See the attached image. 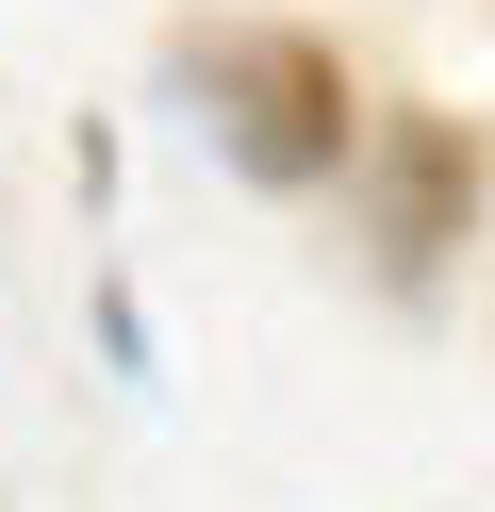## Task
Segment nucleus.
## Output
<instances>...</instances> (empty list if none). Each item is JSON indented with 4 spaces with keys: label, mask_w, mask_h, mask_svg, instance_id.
<instances>
[{
    "label": "nucleus",
    "mask_w": 495,
    "mask_h": 512,
    "mask_svg": "<svg viewBox=\"0 0 495 512\" xmlns=\"http://www.w3.org/2000/svg\"><path fill=\"white\" fill-rule=\"evenodd\" d=\"M182 116L264 182V199H314V182L363 166V83H347V50H330V34H281V17L182 34Z\"/></svg>",
    "instance_id": "nucleus-1"
},
{
    "label": "nucleus",
    "mask_w": 495,
    "mask_h": 512,
    "mask_svg": "<svg viewBox=\"0 0 495 512\" xmlns=\"http://www.w3.org/2000/svg\"><path fill=\"white\" fill-rule=\"evenodd\" d=\"M363 215H380V265L429 281V265H446V232L479 215V133H462V116H396V133H380V182H363Z\"/></svg>",
    "instance_id": "nucleus-2"
},
{
    "label": "nucleus",
    "mask_w": 495,
    "mask_h": 512,
    "mask_svg": "<svg viewBox=\"0 0 495 512\" xmlns=\"http://www.w3.org/2000/svg\"><path fill=\"white\" fill-rule=\"evenodd\" d=\"M83 331H99V364H116V380H165V364H149V314H132V281H99Z\"/></svg>",
    "instance_id": "nucleus-3"
}]
</instances>
